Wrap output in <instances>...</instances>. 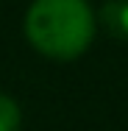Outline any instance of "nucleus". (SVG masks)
Segmentation results:
<instances>
[{"label": "nucleus", "mask_w": 128, "mask_h": 131, "mask_svg": "<svg viewBox=\"0 0 128 131\" xmlns=\"http://www.w3.org/2000/svg\"><path fill=\"white\" fill-rule=\"evenodd\" d=\"M25 36L42 56L73 61L95 39V11L86 0H33L25 11Z\"/></svg>", "instance_id": "1"}, {"label": "nucleus", "mask_w": 128, "mask_h": 131, "mask_svg": "<svg viewBox=\"0 0 128 131\" xmlns=\"http://www.w3.org/2000/svg\"><path fill=\"white\" fill-rule=\"evenodd\" d=\"M100 23L117 39H128V0H109L100 8Z\"/></svg>", "instance_id": "2"}, {"label": "nucleus", "mask_w": 128, "mask_h": 131, "mask_svg": "<svg viewBox=\"0 0 128 131\" xmlns=\"http://www.w3.org/2000/svg\"><path fill=\"white\" fill-rule=\"evenodd\" d=\"M20 123H22V114L17 101L0 92V131H20Z\"/></svg>", "instance_id": "3"}]
</instances>
